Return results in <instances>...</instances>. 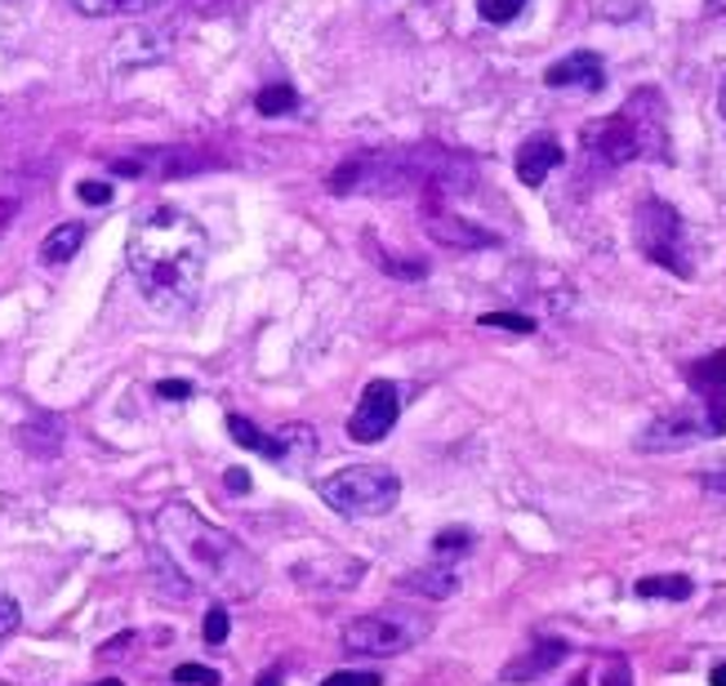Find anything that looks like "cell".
I'll return each instance as SVG.
<instances>
[{
    "mask_svg": "<svg viewBox=\"0 0 726 686\" xmlns=\"http://www.w3.org/2000/svg\"><path fill=\"white\" fill-rule=\"evenodd\" d=\"M585 157L602 170H619L638 157H664V103L655 89H638L619 112L589 121L579 134Z\"/></svg>",
    "mask_w": 726,
    "mask_h": 686,
    "instance_id": "3",
    "label": "cell"
},
{
    "mask_svg": "<svg viewBox=\"0 0 726 686\" xmlns=\"http://www.w3.org/2000/svg\"><path fill=\"white\" fill-rule=\"evenodd\" d=\"M157 392H161L165 402H183V397H192V383L187 379H161Z\"/></svg>",
    "mask_w": 726,
    "mask_h": 686,
    "instance_id": "32",
    "label": "cell"
},
{
    "mask_svg": "<svg viewBox=\"0 0 726 686\" xmlns=\"http://www.w3.org/2000/svg\"><path fill=\"white\" fill-rule=\"evenodd\" d=\"M544 85H553V89H589V94H598V89L606 85V68H602V59L593 54V49H575V54L557 59V63L544 72Z\"/></svg>",
    "mask_w": 726,
    "mask_h": 686,
    "instance_id": "12",
    "label": "cell"
},
{
    "mask_svg": "<svg viewBox=\"0 0 726 686\" xmlns=\"http://www.w3.org/2000/svg\"><path fill=\"white\" fill-rule=\"evenodd\" d=\"M81 245H85V223H59L50 236H45V245H40V264L45 268H63V264L76 259Z\"/></svg>",
    "mask_w": 726,
    "mask_h": 686,
    "instance_id": "17",
    "label": "cell"
},
{
    "mask_svg": "<svg viewBox=\"0 0 726 686\" xmlns=\"http://www.w3.org/2000/svg\"><path fill=\"white\" fill-rule=\"evenodd\" d=\"M402 593H419V598H432V602H442V598H451L455 588H459V575L451 571V562H428V566H419V571H410V575H402Z\"/></svg>",
    "mask_w": 726,
    "mask_h": 686,
    "instance_id": "15",
    "label": "cell"
},
{
    "mask_svg": "<svg viewBox=\"0 0 726 686\" xmlns=\"http://www.w3.org/2000/svg\"><path fill=\"white\" fill-rule=\"evenodd\" d=\"M633 232H638V250L660 264L664 272L691 281L696 277V255H691V236H687V223L668 201L660 196H642L638 210H633Z\"/></svg>",
    "mask_w": 726,
    "mask_h": 686,
    "instance_id": "5",
    "label": "cell"
},
{
    "mask_svg": "<svg viewBox=\"0 0 726 686\" xmlns=\"http://www.w3.org/2000/svg\"><path fill=\"white\" fill-rule=\"evenodd\" d=\"M602 686H633V669H628V660H606Z\"/></svg>",
    "mask_w": 726,
    "mask_h": 686,
    "instance_id": "31",
    "label": "cell"
},
{
    "mask_svg": "<svg viewBox=\"0 0 726 686\" xmlns=\"http://www.w3.org/2000/svg\"><path fill=\"white\" fill-rule=\"evenodd\" d=\"M321 500L339 517H353V522L383 517L402 500V477L383 464H353V468H339L321 481Z\"/></svg>",
    "mask_w": 726,
    "mask_h": 686,
    "instance_id": "4",
    "label": "cell"
},
{
    "mask_svg": "<svg viewBox=\"0 0 726 686\" xmlns=\"http://www.w3.org/2000/svg\"><path fill=\"white\" fill-rule=\"evenodd\" d=\"M428 633V620L415 615V611H370V615H357L348 628H344V651L348 656H361V660H389V656H402L410 651L415 642H423Z\"/></svg>",
    "mask_w": 726,
    "mask_h": 686,
    "instance_id": "6",
    "label": "cell"
},
{
    "mask_svg": "<svg viewBox=\"0 0 726 686\" xmlns=\"http://www.w3.org/2000/svg\"><path fill=\"white\" fill-rule=\"evenodd\" d=\"M76 196H81L85 206H108V201H112V187H108V183H94V179H85V183L76 187Z\"/></svg>",
    "mask_w": 726,
    "mask_h": 686,
    "instance_id": "30",
    "label": "cell"
},
{
    "mask_svg": "<svg viewBox=\"0 0 726 686\" xmlns=\"http://www.w3.org/2000/svg\"><path fill=\"white\" fill-rule=\"evenodd\" d=\"M717 112H722V121H726V76H722V89H717Z\"/></svg>",
    "mask_w": 726,
    "mask_h": 686,
    "instance_id": "37",
    "label": "cell"
},
{
    "mask_svg": "<svg viewBox=\"0 0 726 686\" xmlns=\"http://www.w3.org/2000/svg\"><path fill=\"white\" fill-rule=\"evenodd\" d=\"M570 686H589V677H585V673H575V677H570Z\"/></svg>",
    "mask_w": 726,
    "mask_h": 686,
    "instance_id": "40",
    "label": "cell"
},
{
    "mask_svg": "<svg viewBox=\"0 0 726 686\" xmlns=\"http://www.w3.org/2000/svg\"><path fill=\"white\" fill-rule=\"evenodd\" d=\"M125 259H130V277L138 294L157 313H187L197 304L201 281H206L210 241H206V228L187 210L157 206L148 215H138L130 245H125Z\"/></svg>",
    "mask_w": 726,
    "mask_h": 686,
    "instance_id": "1",
    "label": "cell"
},
{
    "mask_svg": "<svg viewBox=\"0 0 726 686\" xmlns=\"http://www.w3.org/2000/svg\"><path fill=\"white\" fill-rule=\"evenodd\" d=\"M517 179L526 183V187H540L557 166H562V143L553 138V134H536V138H526L521 147H517Z\"/></svg>",
    "mask_w": 726,
    "mask_h": 686,
    "instance_id": "14",
    "label": "cell"
},
{
    "mask_svg": "<svg viewBox=\"0 0 726 686\" xmlns=\"http://www.w3.org/2000/svg\"><path fill=\"white\" fill-rule=\"evenodd\" d=\"M19 219V201H5V196H0V236H5V228Z\"/></svg>",
    "mask_w": 726,
    "mask_h": 686,
    "instance_id": "34",
    "label": "cell"
},
{
    "mask_svg": "<svg viewBox=\"0 0 726 686\" xmlns=\"http://www.w3.org/2000/svg\"><path fill=\"white\" fill-rule=\"evenodd\" d=\"M94 686H125L121 677H103V682H94Z\"/></svg>",
    "mask_w": 726,
    "mask_h": 686,
    "instance_id": "39",
    "label": "cell"
},
{
    "mask_svg": "<svg viewBox=\"0 0 726 686\" xmlns=\"http://www.w3.org/2000/svg\"><path fill=\"white\" fill-rule=\"evenodd\" d=\"M263 460L281 464V468H299L317 455V432L304 428V424H285L276 432H263V446H259Z\"/></svg>",
    "mask_w": 726,
    "mask_h": 686,
    "instance_id": "13",
    "label": "cell"
},
{
    "mask_svg": "<svg viewBox=\"0 0 726 686\" xmlns=\"http://www.w3.org/2000/svg\"><path fill=\"white\" fill-rule=\"evenodd\" d=\"M423 228H428L432 241L451 245V250H491V245H500V236L491 228L468 223L464 215H455L446 206V196H423Z\"/></svg>",
    "mask_w": 726,
    "mask_h": 686,
    "instance_id": "8",
    "label": "cell"
},
{
    "mask_svg": "<svg viewBox=\"0 0 726 686\" xmlns=\"http://www.w3.org/2000/svg\"><path fill=\"white\" fill-rule=\"evenodd\" d=\"M472 549V535L468 530H442L438 539H432V553H438L442 562L446 558H459V553H468Z\"/></svg>",
    "mask_w": 726,
    "mask_h": 686,
    "instance_id": "24",
    "label": "cell"
},
{
    "mask_svg": "<svg viewBox=\"0 0 726 686\" xmlns=\"http://www.w3.org/2000/svg\"><path fill=\"white\" fill-rule=\"evenodd\" d=\"M19 620H23V611H19V602L10 598V593H0V647L14 637V628H19Z\"/></svg>",
    "mask_w": 726,
    "mask_h": 686,
    "instance_id": "28",
    "label": "cell"
},
{
    "mask_svg": "<svg viewBox=\"0 0 726 686\" xmlns=\"http://www.w3.org/2000/svg\"><path fill=\"white\" fill-rule=\"evenodd\" d=\"M19 441H23V451L36 455V460H54L63 451V424L54 415H36L32 424L19 428Z\"/></svg>",
    "mask_w": 726,
    "mask_h": 686,
    "instance_id": "16",
    "label": "cell"
},
{
    "mask_svg": "<svg viewBox=\"0 0 726 686\" xmlns=\"http://www.w3.org/2000/svg\"><path fill=\"white\" fill-rule=\"evenodd\" d=\"M402 415V397H397V383L393 379H370L366 392H361V402L348 419V437L361 441V446H374V441H383L393 432Z\"/></svg>",
    "mask_w": 726,
    "mask_h": 686,
    "instance_id": "7",
    "label": "cell"
},
{
    "mask_svg": "<svg viewBox=\"0 0 726 686\" xmlns=\"http://www.w3.org/2000/svg\"><path fill=\"white\" fill-rule=\"evenodd\" d=\"M227 628H232V620H227V611L223 607H210L206 611V642H227Z\"/></svg>",
    "mask_w": 726,
    "mask_h": 686,
    "instance_id": "29",
    "label": "cell"
},
{
    "mask_svg": "<svg viewBox=\"0 0 726 686\" xmlns=\"http://www.w3.org/2000/svg\"><path fill=\"white\" fill-rule=\"evenodd\" d=\"M713 686H726V664H713Z\"/></svg>",
    "mask_w": 726,
    "mask_h": 686,
    "instance_id": "38",
    "label": "cell"
},
{
    "mask_svg": "<svg viewBox=\"0 0 726 686\" xmlns=\"http://www.w3.org/2000/svg\"><path fill=\"white\" fill-rule=\"evenodd\" d=\"M700 437H704V415H696V411H668V415H655L642 428L638 446L647 455H668V451L691 446V441H700Z\"/></svg>",
    "mask_w": 726,
    "mask_h": 686,
    "instance_id": "10",
    "label": "cell"
},
{
    "mask_svg": "<svg viewBox=\"0 0 726 686\" xmlns=\"http://www.w3.org/2000/svg\"><path fill=\"white\" fill-rule=\"evenodd\" d=\"M633 593L638 598H664V602H687L696 593V584L691 575H647L633 584Z\"/></svg>",
    "mask_w": 726,
    "mask_h": 686,
    "instance_id": "19",
    "label": "cell"
},
{
    "mask_svg": "<svg viewBox=\"0 0 726 686\" xmlns=\"http://www.w3.org/2000/svg\"><path fill=\"white\" fill-rule=\"evenodd\" d=\"M67 5L85 19H134V14L157 10L161 0H67Z\"/></svg>",
    "mask_w": 726,
    "mask_h": 686,
    "instance_id": "18",
    "label": "cell"
},
{
    "mask_svg": "<svg viewBox=\"0 0 726 686\" xmlns=\"http://www.w3.org/2000/svg\"><path fill=\"white\" fill-rule=\"evenodd\" d=\"M481 326H500V330H513V334H530V330H536V321L521 317V313H487V317H481Z\"/></svg>",
    "mask_w": 726,
    "mask_h": 686,
    "instance_id": "27",
    "label": "cell"
},
{
    "mask_svg": "<svg viewBox=\"0 0 726 686\" xmlns=\"http://www.w3.org/2000/svg\"><path fill=\"white\" fill-rule=\"evenodd\" d=\"M691 392L700 397V415H704V437H722L726 432V348L696 362L687 370Z\"/></svg>",
    "mask_w": 726,
    "mask_h": 686,
    "instance_id": "9",
    "label": "cell"
},
{
    "mask_svg": "<svg viewBox=\"0 0 726 686\" xmlns=\"http://www.w3.org/2000/svg\"><path fill=\"white\" fill-rule=\"evenodd\" d=\"M374 259L389 268L393 277H402V281H423V277H428V264H419V259H393V255H383V250H379Z\"/></svg>",
    "mask_w": 726,
    "mask_h": 686,
    "instance_id": "26",
    "label": "cell"
},
{
    "mask_svg": "<svg viewBox=\"0 0 726 686\" xmlns=\"http://www.w3.org/2000/svg\"><path fill=\"white\" fill-rule=\"evenodd\" d=\"M157 535H161L165 558L192 584H206V588L227 593V598H255L263 588V571L250 558V549L241 544L236 535H227L214 522H206L197 509L165 504L157 513Z\"/></svg>",
    "mask_w": 726,
    "mask_h": 686,
    "instance_id": "2",
    "label": "cell"
},
{
    "mask_svg": "<svg viewBox=\"0 0 726 686\" xmlns=\"http://www.w3.org/2000/svg\"><path fill=\"white\" fill-rule=\"evenodd\" d=\"M700 481H704L709 490H722V495H726V473H722V468H713V473H704Z\"/></svg>",
    "mask_w": 726,
    "mask_h": 686,
    "instance_id": "35",
    "label": "cell"
},
{
    "mask_svg": "<svg viewBox=\"0 0 726 686\" xmlns=\"http://www.w3.org/2000/svg\"><path fill=\"white\" fill-rule=\"evenodd\" d=\"M521 10H526V0H477V14L487 19V23H495V27L513 23Z\"/></svg>",
    "mask_w": 726,
    "mask_h": 686,
    "instance_id": "21",
    "label": "cell"
},
{
    "mask_svg": "<svg viewBox=\"0 0 726 686\" xmlns=\"http://www.w3.org/2000/svg\"><path fill=\"white\" fill-rule=\"evenodd\" d=\"M0 686H5V682H0Z\"/></svg>",
    "mask_w": 726,
    "mask_h": 686,
    "instance_id": "41",
    "label": "cell"
},
{
    "mask_svg": "<svg viewBox=\"0 0 726 686\" xmlns=\"http://www.w3.org/2000/svg\"><path fill=\"white\" fill-rule=\"evenodd\" d=\"M255 108H259L263 117H285V112H295V108H299V94L290 89V85H268V89H259Z\"/></svg>",
    "mask_w": 726,
    "mask_h": 686,
    "instance_id": "20",
    "label": "cell"
},
{
    "mask_svg": "<svg viewBox=\"0 0 726 686\" xmlns=\"http://www.w3.org/2000/svg\"><path fill=\"white\" fill-rule=\"evenodd\" d=\"M170 677H174V686H219V669H210V664H179Z\"/></svg>",
    "mask_w": 726,
    "mask_h": 686,
    "instance_id": "22",
    "label": "cell"
},
{
    "mask_svg": "<svg viewBox=\"0 0 726 686\" xmlns=\"http://www.w3.org/2000/svg\"><path fill=\"white\" fill-rule=\"evenodd\" d=\"M570 656V647L562 642V637H536V642H530L521 656H513L508 664H504V682L508 686H526V682H540V677H549L562 660Z\"/></svg>",
    "mask_w": 726,
    "mask_h": 686,
    "instance_id": "11",
    "label": "cell"
},
{
    "mask_svg": "<svg viewBox=\"0 0 726 686\" xmlns=\"http://www.w3.org/2000/svg\"><path fill=\"white\" fill-rule=\"evenodd\" d=\"M223 481H227V490H232V495H246V490H250V473H246V468H232Z\"/></svg>",
    "mask_w": 726,
    "mask_h": 686,
    "instance_id": "33",
    "label": "cell"
},
{
    "mask_svg": "<svg viewBox=\"0 0 726 686\" xmlns=\"http://www.w3.org/2000/svg\"><path fill=\"white\" fill-rule=\"evenodd\" d=\"M321 686H383V673H374V669H339Z\"/></svg>",
    "mask_w": 726,
    "mask_h": 686,
    "instance_id": "25",
    "label": "cell"
},
{
    "mask_svg": "<svg viewBox=\"0 0 726 686\" xmlns=\"http://www.w3.org/2000/svg\"><path fill=\"white\" fill-rule=\"evenodd\" d=\"M227 432H232L246 451H255V455H259V446H263V428H255L246 415H236V411H232V415H227Z\"/></svg>",
    "mask_w": 726,
    "mask_h": 686,
    "instance_id": "23",
    "label": "cell"
},
{
    "mask_svg": "<svg viewBox=\"0 0 726 686\" xmlns=\"http://www.w3.org/2000/svg\"><path fill=\"white\" fill-rule=\"evenodd\" d=\"M281 682H285V669H268V673H263L255 686H281Z\"/></svg>",
    "mask_w": 726,
    "mask_h": 686,
    "instance_id": "36",
    "label": "cell"
}]
</instances>
